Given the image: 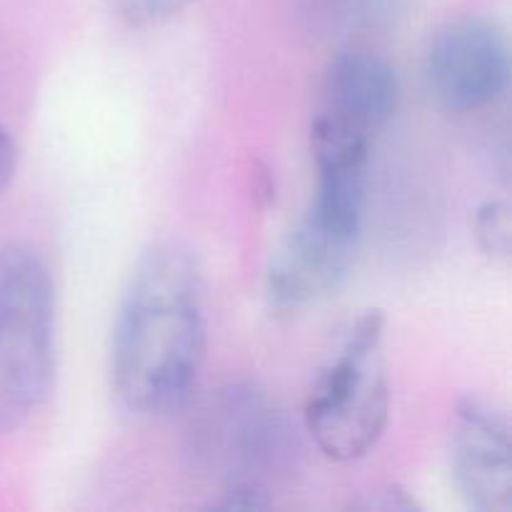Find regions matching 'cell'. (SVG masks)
Instances as JSON below:
<instances>
[{
    "mask_svg": "<svg viewBox=\"0 0 512 512\" xmlns=\"http://www.w3.org/2000/svg\"><path fill=\"white\" fill-rule=\"evenodd\" d=\"M208 353L198 258L173 238L148 245L130 273L110 338V385L128 413L165 418L193 400Z\"/></svg>",
    "mask_w": 512,
    "mask_h": 512,
    "instance_id": "cell-1",
    "label": "cell"
},
{
    "mask_svg": "<svg viewBox=\"0 0 512 512\" xmlns=\"http://www.w3.org/2000/svg\"><path fill=\"white\" fill-rule=\"evenodd\" d=\"M180 458L190 475L218 490L255 485L273 490L298 463L295 423L255 380H230L185 405Z\"/></svg>",
    "mask_w": 512,
    "mask_h": 512,
    "instance_id": "cell-2",
    "label": "cell"
},
{
    "mask_svg": "<svg viewBox=\"0 0 512 512\" xmlns=\"http://www.w3.org/2000/svg\"><path fill=\"white\" fill-rule=\"evenodd\" d=\"M305 430L335 463H355L378 448L390 420L385 315L365 310L330 353L305 403Z\"/></svg>",
    "mask_w": 512,
    "mask_h": 512,
    "instance_id": "cell-3",
    "label": "cell"
},
{
    "mask_svg": "<svg viewBox=\"0 0 512 512\" xmlns=\"http://www.w3.org/2000/svg\"><path fill=\"white\" fill-rule=\"evenodd\" d=\"M55 380V283L43 255L0 245V433L43 408Z\"/></svg>",
    "mask_w": 512,
    "mask_h": 512,
    "instance_id": "cell-4",
    "label": "cell"
},
{
    "mask_svg": "<svg viewBox=\"0 0 512 512\" xmlns=\"http://www.w3.org/2000/svg\"><path fill=\"white\" fill-rule=\"evenodd\" d=\"M510 43L490 18H460L438 30L425 53V85L440 108L468 115L498 105L510 90Z\"/></svg>",
    "mask_w": 512,
    "mask_h": 512,
    "instance_id": "cell-5",
    "label": "cell"
},
{
    "mask_svg": "<svg viewBox=\"0 0 512 512\" xmlns=\"http://www.w3.org/2000/svg\"><path fill=\"white\" fill-rule=\"evenodd\" d=\"M360 238L308 210L270 255L265 273L270 305L280 313H298L333 298L353 273Z\"/></svg>",
    "mask_w": 512,
    "mask_h": 512,
    "instance_id": "cell-6",
    "label": "cell"
},
{
    "mask_svg": "<svg viewBox=\"0 0 512 512\" xmlns=\"http://www.w3.org/2000/svg\"><path fill=\"white\" fill-rule=\"evenodd\" d=\"M450 475L473 512H512L510 420L488 400L463 398L455 408Z\"/></svg>",
    "mask_w": 512,
    "mask_h": 512,
    "instance_id": "cell-7",
    "label": "cell"
},
{
    "mask_svg": "<svg viewBox=\"0 0 512 512\" xmlns=\"http://www.w3.org/2000/svg\"><path fill=\"white\" fill-rule=\"evenodd\" d=\"M400 103L395 65L368 48H345L330 58L320 85L318 113L375 135Z\"/></svg>",
    "mask_w": 512,
    "mask_h": 512,
    "instance_id": "cell-8",
    "label": "cell"
},
{
    "mask_svg": "<svg viewBox=\"0 0 512 512\" xmlns=\"http://www.w3.org/2000/svg\"><path fill=\"white\" fill-rule=\"evenodd\" d=\"M405 0H313L310 25L325 35L365 33L388 25L403 10Z\"/></svg>",
    "mask_w": 512,
    "mask_h": 512,
    "instance_id": "cell-9",
    "label": "cell"
},
{
    "mask_svg": "<svg viewBox=\"0 0 512 512\" xmlns=\"http://www.w3.org/2000/svg\"><path fill=\"white\" fill-rule=\"evenodd\" d=\"M478 248L495 263H508L512 253V215L505 200H483L473 213Z\"/></svg>",
    "mask_w": 512,
    "mask_h": 512,
    "instance_id": "cell-10",
    "label": "cell"
},
{
    "mask_svg": "<svg viewBox=\"0 0 512 512\" xmlns=\"http://www.w3.org/2000/svg\"><path fill=\"white\" fill-rule=\"evenodd\" d=\"M273 490L255 488V485H233L218 490V500L210 503L215 510H268L273 508Z\"/></svg>",
    "mask_w": 512,
    "mask_h": 512,
    "instance_id": "cell-11",
    "label": "cell"
},
{
    "mask_svg": "<svg viewBox=\"0 0 512 512\" xmlns=\"http://www.w3.org/2000/svg\"><path fill=\"white\" fill-rule=\"evenodd\" d=\"M118 5L128 20L138 25H150L175 15L188 5V0H118Z\"/></svg>",
    "mask_w": 512,
    "mask_h": 512,
    "instance_id": "cell-12",
    "label": "cell"
},
{
    "mask_svg": "<svg viewBox=\"0 0 512 512\" xmlns=\"http://www.w3.org/2000/svg\"><path fill=\"white\" fill-rule=\"evenodd\" d=\"M358 505L365 510H418V503L400 488L375 490L368 500H363V503Z\"/></svg>",
    "mask_w": 512,
    "mask_h": 512,
    "instance_id": "cell-13",
    "label": "cell"
},
{
    "mask_svg": "<svg viewBox=\"0 0 512 512\" xmlns=\"http://www.w3.org/2000/svg\"><path fill=\"white\" fill-rule=\"evenodd\" d=\"M15 168H18V148L8 130L0 125V193H5L10 180L15 178Z\"/></svg>",
    "mask_w": 512,
    "mask_h": 512,
    "instance_id": "cell-14",
    "label": "cell"
}]
</instances>
